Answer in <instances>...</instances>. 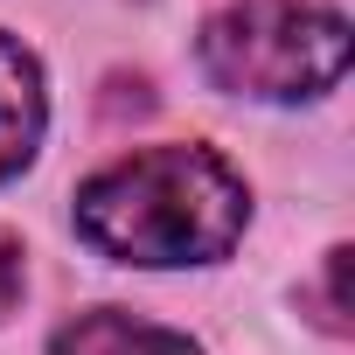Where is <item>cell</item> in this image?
Segmentation results:
<instances>
[{
  "label": "cell",
  "mask_w": 355,
  "mask_h": 355,
  "mask_svg": "<svg viewBox=\"0 0 355 355\" xmlns=\"http://www.w3.org/2000/svg\"><path fill=\"white\" fill-rule=\"evenodd\" d=\"M251 223V189L216 146H139L77 189V237L119 265H216Z\"/></svg>",
  "instance_id": "cell-1"
},
{
  "label": "cell",
  "mask_w": 355,
  "mask_h": 355,
  "mask_svg": "<svg viewBox=\"0 0 355 355\" xmlns=\"http://www.w3.org/2000/svg\"><path fill=\"white\" fill-rule=\"evenodd\" d=\"M49 355H202V341L125 306H91L49 334Z\"/></svg>",
  "instance_id": "cell-4"
},
{
  "label": "cell",
  "mask_w": 355,
  "mask_h": 355,
  "mask_svg": "<svg viewBox=\"0 0 355 355\" xmlns=\"http://www.w3.org/2000/svg\"><path fill=\"white\" fill-rule=\"evenodd\" d=\"M196 63L216 91L258 105H300L341 84L348 21L320 0H230L196 35Z\"/></svg>",
  "instance_id": "cell-2"
},
{
  "label": "cell",
  "mask_w": 355,
  "mask_h": 355,
  "mask_svg": "<svg viewBox=\"0 0 355 355\" xmlns=\"http://www.w3.org/2000/svg\"><path fill=\"white\" fill-rule=\"evenodd\" d=\"M42 125H49V91H42V63L28 42L0 35V182L35 160L42 146Z\"/></svg>",
  "instance_id": "cell-3"
},
{
  "label": "cell",
  "mask_w": 355,
  "mask_h": 355,
  "mask_svg": "<svg viewBox=\"0 0 355 355\" xmlns=\"http://www.w3.org/2000/svg\"><path fill=\"white\" fill-rule=\"evenodd\" d=\"M21 293H28V251H21V237L0 230V320L21 306Z\"/></svg>",
  "instance_id": "cell-6"
},
{
  "label": "cell",
  "mask_w": 355,
  "mask_h": 355,
  "mask_svg": "<svg viewBox=\"0 0 355 355\" xmlns=\"http://www.w3.org/2000/svg\"><path fill=\"white\" fill-rule=\"evenodd\" d=\"M306 306H320L313 320L327 327V334H348V244H334L327 251V272H320V286L313 293H300Z\"/></svg>",
  "instance_id": "cell-5"
}]
</instances>
